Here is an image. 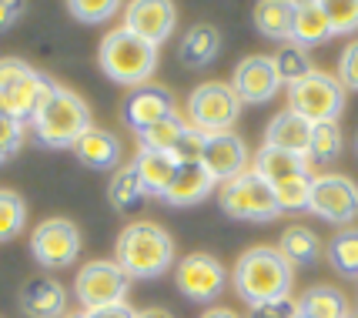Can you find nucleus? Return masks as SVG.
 I'll use <instances>...</instances> for the list:
<instances>
[{
    "instance_id": "obj_1",
    "label": "nucleus",
    "mask_w": 358,
    "mask_h": 318,
    "mask_svg": "<svg viewBox=\"0 0 358 318\" xmlns=\"http://www.w3.org/2000/svg\"><path fill=\"white\" fill-rule=\"evenodd\" d=\"M231 285L238 298L251 308L265 302H281V298H288V291L295 285V268L281 258L278 248L258 245L238 258L231 271Z\"/></svg>"
},
{
    "instance_id": "obj_2",
    "label": "nucleus",
    "mask_w": 358,
    "mask_h": 318,
    "mask_svg": "<svg viewBox=\"0 0 358 318\" xmlns=\"http://www.w3.org/2000/svg\"><path fill=\"white\" fill-rule=\"evenodd\" d=\"M127 278H161L174 265L171 235L155 222H134L117 235V258H114Z\"/></svg>"
},
{
    "instance_id": "obj_3",
    "label": "nucleus",
    "mask_w": 358,
    "mask_h": 318,
    "mask_svg": "<svg viewBox=\"0 0 358 318\" xmlns=\"http://www.w3.org/2000/svg\"><path fill=\"white\" fill-rule=\"evenodd\" d=\"M91 127V108L84 104V97H78L61 84L54 87L50 101L31 121L34 138L44 147H74Z\"/></svg>"
},
{
    "instance_id": "obj_4",
    "label": "nucleus",
    "mask_w": 358,
    "mask_h": 318,
    "mask_svg": "<svg viewBox=\"0 0 358 318\" xmlns=\"http://www.w3.org/2000/svg\"><path fill=\"white\" fill-rule=\"evenodd\" d=\"M97 61H101V71L108 74L114 84H124V87H144L148 78L155 74L157 67V48L141 41L138 34H131L127 27H117L110 31L104 41H101V50H97Z\"/></svg>"
},
{
    "instance_id": "obj_5",
    "label": "nucleus",
    "mask_w": 358,
    "mask_h": 318,
    "mask_svg": "<svg viewBox=\"0 0 358 318\" xmlns=\"http://www.w3.org/2000/svg\"><path fill=\"white\" fill-rule=\"evenodd\" d=\"M288 111L301 114L312 124H338L345 111V87L331 74L312 71L308 78L288 84Z\"/></svg>"
},
{
    "instance_id": "obj_6",
    "label": "nucleus",
    "mask_w": 358,
    "mask_h": 318,
    "mask_svg": "<svg viewBox=\"0 0 358 318\" xmlns=\"http://www.w3.org/2000/svg\"><path fill=\"white\" fill-rule=\"evenodd\" d=\"M218 205L224 208L228 218H238V222H271V218L281 215L275 188L268 185L265 178L255 175L251 168L245 175H238L234 181L221 185Z\"/></svg>"
},
{
    "instance_id": "obj_7",
    "label": "nucleus",
    "mask_w": 358,
    "mask_h": 318,
    "mask_svg": "<svg viewBox=\"0 0 358 318\" xmlns=\"http://www.w3.org/2000/svg\"><path fill=\"white\" fill-rule=\"evenodd\" d=\"M187 114H191V127H198L201 134H224V131H231L238 124L241 101L231 91V84L208 80V84H198L191 91Z\"/></svg>"
},
{
    "instance_id": "obj_8",
    "label": "nucleus",
    "mask_w": 358,
    "mask_h": 318,
    "mask_svg": "<svg viewBox=\"0 0 358 318\" xmlns=\"http://www.w3.org/2000/svg\"><path fill=\"white\" fill-rule=\"evenodd\" d=\"M127 278L117 261H91L78 271L74 278V295L84 305V312L94 308H108V305H121L127 295Z\"/></svg>"
},
{
    "instance_id": "obj_9",
    "label": "nucleus",
    "mask_w": 358,
    "mask_h": 318,
    "mask_svg": "<svg viewBox=\"0 0 358 318\" xmlns=\"http://www.w3.org/2000/svg\"><path fill=\"white\" fill-rule=\"evenodd\" d=\"M174 285L191 302H215L228 285V271L215 254L194 252L174 265Z\"/></svg>"
},
{
    "instance_id": "obj_10",
    "label": "nucleus",
    "mask_w": 358,
    "mask_h": 318,
    "mask_svg": "<svg viewBox=\"0 0 358 318\" xmlns=\"http://www.w3.org/2000/svg\"><path fill=\"white\" fill-rule=\"evenodd\" d=\"M308 211L318 215L322 222L348 224L358 218V188L352 178L345 175H318L312 181V198Z\"/></svg>"
},
{
    "instance_id": "obj_11",
    "label": "nucleus",
    "mask_w": 358,
    "mask_h": 318,
    "mask_svg": "<svg viewBox=\"0 0 358 318\" xmlns=\"http://www.w3.org/2000/svg\"><path fill=\"white\" fill-rule=\"evenodd\" d=\"M31 252L44 268H67L80 254V231L67 218H47L34 228Z\"/></svg>"
},
{
    "instance_id": "obj_12",
    "label": "nucleus",
    "mask_w": 358,
    "mask_h": 318,
    "mask_svg": "<svg viewBox=\"0 0 358 318\" xmlns=\"http://www.w3.org/2000/svg\"><path fill=\"white\" fill-rule=\"evenodd\" d=\"M281 78L278 67H275V57H265V54H251L234 67L231 78V91L238 94L241 104H265L278 94Z\"/></svg>"
},
{
    "instance_id": "obj_13",
    "label": "nucleus",
    "mask_w": 358,
    "mask_h": 318,
    "mask_svg": "<svg viewBox=\"0 0 358 318\" xmlns=\"http://www.w3.org/2000/svg\"><path fill=\"white\" fill-rule=\"evenodd\" d=\"M248 144L241 141V134L224 131V134H208L201 154V168L215 178L218 185H228L238 175L248 171Z\"/></svg>"
},
{
    "instance_id": "obj_14",
    "label": "nucleus",
    "mask_w": 358,
    "mask_h": 318,
    "mask_svg": "<svg viewBox=\"0 0 358 318\" xmlns=\"http://www.w3.org/2000/svg\"><path fill=\"white\" fill-rule=\"evenodd\" d=\"M174 24H178V10L168 0H134L124 7V24L131 34H138L141 41L161 48L168 37L174 34Z\"/></svg>"
},
{
    "instance_id": "obj_15",
    "label": "nucleus",
    "mask_w": 358,
    "mask_h": 318,
    "mask_svg": "<svg viewBox=\"0 0 358 318\" xmlns=\"http://www.w3.org/2000/svg\"><path fill=\"white\" fill-rule=\"evenodd\" d=\"M174 97L168 87L161 84H144L138 91H131V97L124 101V124L134 127V131H148L155 127L157 121H168L174 117Z\"/></svg>"
},
{
    "instance_id": "obj_16",
    "label": "nucleus",
    "mask_w": 358,
    "mask_h": 318,
    "mask_svg": "<svg viewBox=\"0 0 358 318\" xmlns=\"http://www.w3.org/2000/svg\"><path fill=\"white\" fill-rule=\"evenodd\" d=\"M312 131H315V124L312 121H305L301 114L281 111V114H275V117H271V124L265 127V144L268 147H278V151H288V154H298V158L308 161Z\"/></svg>"
},
{
    "instance_id": "obj_17",
    "label": "nucleus",
    "mask_w": 358,
    "mask_h": 318,
    "mask_svg": "<svg viewBox=\"0 0 358 318\" xmlns=\"http://www.w3.org/2000/svg\"><path fill=\"white\" fill-rule=\"evenodd\" d=\"M20 308L27 318H64L67 291L54 278H31L20 291Z\"/></svg>"
},
{
    "instance_id": "obj_18",
    "label": "nucleus",
    "mask_w": 358,
    "mask_h": 318,
    "mask_svg": "<svg viewBox=\"0 0 358 318\" xmlns=\"http://www.w3.org/2000/svg\"><path fill=\"white\" fill-rule=\"evenodd\" d=\"M54 87H57L54 80L34 71L31 78H24V80H20V84L14 87V91L7 94V114H10L14 121H20V124L34 121V117H37V111H41L47 101H50Z\"/></svg>"
},
{
    "instance_id": "obj_19",
    "label": "nucleus",
    "mask_w": 358,
    "mask_h": 318,
    "mask_svg": "<svg viewBox=\"0 0 358 318\" xmlns=\"http://www.w3.org/2000/svg\"><path fill=\"white\" fill-rule=\"evenodd\" d=\"M131 164L138 171L141 191L151 194V198H164L168 188H171L174 175H178V161L171 154H157V151H148V147H141Z\"/></svg>"
},
{
    "instance_id": "obj_20",
    "label": "nucleus",
    "mask_w": 358,
    "mask_h": 318,
    "mask_svg": "<svg viewBox=\"0 0 358 318\" xmlns=\"http://www.w3.org/2000/svg\"><path fill=\"white\" fill-rule=\"evenodd\" d=\"M251 171H255L258 178H265L271 188H278V185H285V181H295V178L308 175V161L298 158V154H288V151H278V147L262 144V151L255 154Z\"/></svg>"
},
{
    "instance_id": "obj_21",
    "label": "nucleus",
    "mask_w": 358,
    "mask_h": 318,
    "mask_svg": "<svg viewBox=\"0 0 358 318\" xmlns=\"http://www.w3.org/2000/svg\"><path fill=\"white\" fill-rule=\"evenodd\" d=\"M215 185L218 181L208 175L201 164H181L171 181V188H168V194H164V201L171 208H191V205H198V201H204L215 191Z\"/></svg>"
},
{
    "instance_id": "obj_22",
    "label": "nucleus",
    "mask_w": 358,
    "mask_h": 318,
    "mask_svg": "<svg viewBox=\"0 0 358 318\" xmlns=\"http://www.w3.org/2000/svg\"><path fill=\"white\" fill-rule=\"evenodd\" d=\"M331 37L325 17V3L318 0H298L295 3V20H292V44L298 48H318Z\"/></svg>"
},
{
    "instance_id": "obj_23",
    "label": "nucleus",
    "mask_w": 358,
    "mask_h": 318,
    "mask_svg": "<svg viewBox=\"0 0 358 318\" xmlns=\"http://www.w3.org/2000/svg\"><path fill=\"white\" fill-rule=\"evenodd\" d=\"M218 54H221V34L215 24H194V27L181 37V48H178L181 64L191 67V71H201L208 64H215Z\"/></svg>"
},
{
    "instance_id": "obj_24",
    "label": "nucleus",
    "mask_w": 358,
    "mask_h": 318,
    "mask_svg": "<svg viewBox=\"0 0 358 318\" xmlns=\"http://www.w3.org/2000/svg\"><path fill=\"white\" fill-rule=\"evenodd\" d=\"M74 154H78V161L87 164L91 171H110V168H117V161H121V141H117L110 131L91 127V131L74 144Z\"/></svg>"
},
{
    "instance_id": "obj_25",
    "label": "nucleus",
    "mask_w": 358,
    "mask_h": 318,
    "mask_svg": "<svg viewBox=\"0 0 358 318\" xmlns=\"http://www.w3.org/2000/svg\"><path fill=\"white\" fill-rule=\"evenodd\" d=\"M292 20H295V3H288V0H262V3H255V27L265 37H271V41L288 44L292 41Z\"/></svg>"
},
{
    "instance_id": "obj_26",
    "label": "nucleus",
    "mask_w": 358,
    "mask_h": 318,
    "mask_svg": "<svg viewBox=\"0 0 358 318\" xmlns=\"http://www.w3.org/2000/svg\"><path fill=\"white\" fill-rule=\"evenodd\" d=\"M278 252L281 258L295 268V265H315L318 258H322V238L315 235L312 228H305V224H292L278 241Z\"/></svg>"
},
{
    "instance_id": "obj_27",
    "label": "nucleus",
    "mask_w": 358,
    "mask_h": 318,
    "mask_svg": "<svg viewBox=\"0 0 358 318\" xmlns=\"http://www.w3.org/2000/svg\"><path fill=\"white\" fill-rule=\"evenodd\" d=\"M298 315L305 318H352V305L345 298L338 288H328V285H318V288H308L298 302Z\"/></svg>"
},
{
    "instance_id": "obj_28",
    "label": "nucleus",
    "mask_w": 358,
    "mask_h": 318,
    "mask_svg": "<svg viewBox=\"0 0 358 318\" xmlns=\"http://www.w3.org/2000/svg\"><path fill=\"white\" fill-rule=\"evenodd\" d=\"M191 124H185L178 114L174 117H168V121H157L155 127H148V131H141V147H148V151H157V154H171L174 147H178V141L185 138V131Z\"/></svg>"
},
{
    "instance_id": "obj_29",
    "label": "nucleus",
    "mask_w": 358,
    "mask_h": 318,
    "mask_svg": "<svg viewBox=\"0 0 358 318\" xmlns=\"http://www.w3.org/2000/svg\"><path fill=\"white\" fill-rule=\"evenodd\" d=\"M328 258L342 278H358V228H345L342 235H335Z\"/></svg>"
},
{
    "instance_id": "obj_30",
    "label": "nucleus",
    "mask_w": 358,
    "mask_h": 318,
    "mask_svg": "<svg viewBox=\"0 0 358 318\" xmlns=\"http://www.w3.org/2000/svg\"><path fill=\"white\" fill-rule=\"evenodd\" d=\"M27 224V205L17 191L0 188V241H10Z\"/></svg>"
},
{
    "instance_id": "obj_31",
    "label": "nucleus",
    "mask_w": 358,
    "mask_h": 318,
    "mask_svg": "<svg viewBox=\"0 0 358 318\" xmlns=\"http://www.w3.org/2000/svg\"><path fill=\"white\" fill-rule=\"evenodd\" d=\"M275 67H278L281 84H295V80L308 78L312 74V61H308V50L298 48V44H281L278 54H275Z\"/></svg>"
},
{
    "instance_id": "obj_32",
    "label": "nucleus",
    "mask_w": 358,
    "mask_h": 318,
    "mask_svg": "<svg viewBox=\"0 0 358 318\" xmlns=\"http://www.w3.org/2000/svg\"><path fill=\"white\" fill-rule=\"evenodd\" d=\"M141 194V181H138V171H134V164H124V168H117V175L110 178L108 185V198L114 208H131L138 201Z\"/></svg>"
},
{
    "instance_id": "obj_33",
    "label": "nucleus",
    "mask_w": 358,
    "mask_h": 318,
    "mask_svg": "<svg viewBox=\"0 0 358 318\" xmlns=\"http://www.w3.org/2000/svg\"><path fill=\"white\" fill-rule=\"evenodd\" d=\"M338 154H342V131H338V124H315L308 158L318 161V164H328Z\"/></svg>"
},
{
    "instance_id": "obj_34",
    "label": "nucleus",
    "mask_w": 358,
    "mask_h": 318,
    "mask_svg": "<svg viewBox=\"0 0 358 318\" xmlns=\"http://www.w3.org/2000/svg\"><path fill=\"white\" fill-rule=\"evenodd\" d=\"M325 17H328V27H331V37L355 34L358 31V0H328Z\"/></svg>"
},
{
    "instance_id": "obj_35",
    "label": "nucleus",
    "mask_w": 358,
    "mask_h": 318,
    "mask_svg": "<svg viewBox=\"0 0 358 318\" xmlns=\"http://www.w3.org/2000/svg\"><path fill=\"white\" fill-rule=\"evenodd\" d=\"M312 175H301L295 181H285L275 188L278 194V208L281 211H308V198H312Z\"/></svg>"
},
{
    "instance_id": "obj_36",
    "label": "nucleus",
    "mask_w": 358,
    "mask_h": 318,
    "mask_svg": "<svg viewBox=\"0 0 358 318\" xmlns=\"http://www.w3.org/2000/svg\"><path fill=\"white\" fill-rule=\"evenodd\" d=\"M67 10L78 17L80 24H101V20H110L117 14V3L114 0H71Z\"/></svg>"
},
{
    "instance_id": "obj_37",
    "label": "nucleus",
    "mask_w": 358,
    "mask_h": 318,
    "mask_svg": "<svg viewBox=\"0 0 358 318\" xmlns=\"http://www.w3.org/2000/svg\"><path fill=\"white\" fill-rule=\"evenodd\" d=\"M204 141H208V134H201L198 127H187L185 138H181V141H178V147L171 151V158L178 161V168H181V164H201Z\"/></svg>"
},
{
    "instance_id": "obj_38",
    "label": "nucleus",
    "mask_w": 358,
    "mask_h": 318,
    "mask_svg": "<svg viewBox=\"0 0 358 318\" xmlns=\"http://www.w3.org/2000/svg\"><path fill=\"white\" fill-rule=\"evenodd\" d=\"M31 74H34L31 64L17 61V57H0V91H3V94H10L17 84L24 78H31Z\"/></svg>"
},
{
    "instance_id": "obj_39",
    "label": "nucleus",
    "mask_w": 358,
    "mask_h": 318,
    "mask_svg": "<svg viewBox=\"0 0 358 318\" xmlns=\"http://www.w3.org/2000/svg\"><path fill=\"white\" fill-rule=\"evenodd\" d=\"M24 144V124L14 117H0V164Z\"/></svg>"
},
{
    "instance_id": "obj_40",
    "label": "nucleus",
    "mask_w": 358,
    "mask_h": 318,
    "mask_svg": "<svg viewBox=\"0 0 358 318\" xmlns=\"http://www.w3.org/2000/svg\"><path fill=\"white\" fill-rule=\"evenodd\" d=\"M338 84L345 91H358V41H352L338 57Z\"/></svg>"
},
{
    "instance_id": "obj_41",
    "label": "nucleus",
    "mask_w": 358,
    "mask_h": 318,
    "mask_svg": "<svg viewBox=\"0 0 358 318\" xmlns=\"http://www.w3.org/2000/svg\"><path fill=\"white\" fill-rule=\"evenodd\" d=\"M298 305L292 298H281V302H265L251 308V318H295Z\"/></svg>"
},
{
    "instance_id": "obj_42",
    "label": "nucleus",
    "mask_w": 358,
    "mask_h": 318,
    "mask_svg": "<svg viewBox=\"0 0 358 318\" xmlns=\"http://www.w3.org/2000/svg\"><path fill=\"white\" fill-rule=\"evenodd\" d=\"M84 318H138V312L127 302L121 305H108V308H94V312H84Z\"/></svg>"
},
{
    "instance_id": "obj_43",
    "label": "nucleus",
    "mask_w": 358,
    "mask_h": 318,
    "mask_svg": "<svg viewBox=\"0 0 358 318\" xmlns=\"http://www.w3.org/2000/svg\"><path fill=\"white\" fill-rule=\"evenodd\" d=\"M20 14H24V3H17V0H0V31H7Z\"/></svg>"
},
{
    "instance_id": "obj_44",
    "label": "nucleus",
    "mask_w": 358,
    "mask_h": 318,
    "mask_svg": "<svg viewBox=\"0 0 358 318\" xmlns=\"http://www.w3.org/2000/svg\"><path fill=\"white\" fill-rule=\"evenodd\" d=\"M138 318H174L168 308H144V312H138Z\"/></svg>"
},
{
    "instance_id": "obj_45",
    "label": "nucleus",
    "mask_w": 358,
    "mask_h": 318,
    "mask_svg": "<svg viewBox=\"0 0 358 318\" xmlns=\"http://www.w3.org/2000/svg\"><path fill=\"white\" fill-rule=\"evenodd\" d=\"M201 318H241V315H234L231 308H208Z\"/></svg>"
},
{
    "instance_id": "obj_46",
    "label": "nucleus",
    "mask_w": 358,
    "mask_h": 318,
    "mask_svg": "<svg viewBox=\"0 0 358 318\" xmlns=\"http://www.w3.org/2000/svg\"><path fill=\"white\" fill-rule=\"evenodd\" d=\"M0 117H10V114H7V94H3V91H0Z\"/></svg>"
},
{
    "instance_id": "obj_47",
    "label": "nucleus",
    "mask_w": 358,
    "mask_h": 318,
    "mask_svg": "<svg viewBox=\"0 0 358 318\" xmlns=\"http://www.w3.org/2000/svg\"><path fill=\"white\" fill-rule=\"evenodd\" d=\"M64 318H84V312H80V315H64Z\"/></svg>"
},
{
    "instance_id": "obj_48",
    "label": "nucleus",
    "mask_w": 358,
    "mask_h": 318,
    "mask_svg": "<svg viewBox=\"0 0 358 318\" xmlns=\"http://www.w3.org/2000/svg\"><path fill=\"white\" fill-rule=\"evenodd\" d=\"M355 154H358V134H355Z\"/></svg>"
},
{
    "instance_id": "obj_49",
    "label": "nucleus",
    "mask_w": 358,
    "mask_h": 318,
    "mask_svg": "<svg viewBox=\"0 0 358 318\" xmlns=\"http://www.w3.org/2000/svg\"><path fill=\"white\" fill-rule=\"evenodd\" d=\"M295 318H305V315H295Z\"/></svg>"
},
{
    "instance_id": "obj_50",
    "label": "nucleus",
    "mask_w": 358,
    "mask_h": 318,
    "mask_svg": "<svg viewBox=\"0 0 358 318\" xmlns=\"http://www.w3.org/2000/svg\"><path fill=\"white\" fill-rule=\"evenodd\" d=\"M352 318H358V315H352Z\"/></svg>"
}]
</instances>
